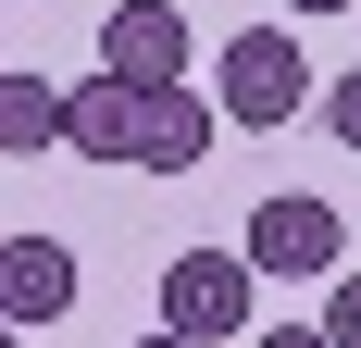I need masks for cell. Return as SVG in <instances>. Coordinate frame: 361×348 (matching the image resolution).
I'll list each match as a JSON object with an SVG mask.
<instances>
[{"instance_id": "1", "label": "cell", "mask_w": 361, "mask_h": 348, "mask_svg": "<svg viewBox=\"0 0 361 348\" xmlns=\"http://www.w3.org/2000/svg\"><path fill=\"white\" fill-rule=\"evenodd\" d=\"M212 100H224V125H250V137H274L287 112H312L299 37H287V25H237V37L212 50Z\"/></svg>"}, {"instance_id": "2", "label": "cell", "mask_w": 361, "mask_h": 348, "mask_svg": "<svg viewBox=\"0 0 361 348\" xmlns=\"http://www.w3.org/2000/svg\"><path fill=\"white\" fill-rule=\"evenodd\" d=\"M250 249H175L162 261V323H187L200 348H224V336H250Z\"/></svg>"}, {"instance_id": "3", "label": "cell", "mask_w": 361, "mask_h": 348, "mask_svg": "<svg viewBox=\"0 0 361 348\" xmlns=\"http://www.w3.org/2000/svg\"><path fill=\"white\" fill-rule=\"evenodd\" d=\"M250 261H262V274H287V286L349 274V224H336V199H312V187L262 199V211H250Z\"/></svg>"}, {"instance_id": "4", "label": "cell", "mask_w": 361, "mask_h": 348, "mask_svg": "<svg viewBox=\"0 0 361 348\" xmlns=\"http://www.w3.org/2000/svg\"><path fill=\"white\" fill-rule=\"evenodd\" d=\"M100 63L137 75V87H175V75H187V13H175V0H112V13H100Z\"/></svg>"}, {"instance_id": "5", "label": "cell", "mask_w": 361, "mask_h": 348, "mask_svg": "<svg viewBox=\"0 0 361 348\" xmlns=\"http://www.w3.org/2000/svg\"><path fill=\"white\" fill-rule=\"evenodd\" d=\"M63 311H75V249L63 237H13L0 249V323L37 336V323H63Z\"/></svg>"}, {"instance_id": "6", "label": "cell", "mask_w": 361, "mask_h": 348, "mask_svg": "<svg viewBox=\"0 0 361 348\" xmlns=\"http://www.w3.org/2000/svg\"><path fill=\"white\" fill-rule=\"evenodd\" d=\"M212 125H224V100H200V87H149V112H137V162L149 174H200V149H212Z\"/></svg>"}, {"instance_id": "7", "label": "cell", "mask_w": 361, "mask_h": 348, "mask_svg": "<svg viewBox=\"0 0 361 348\" xmlns=\"http://www.w3.org/2000/svg\"><path fill=\"white\" fill-rule=\"evenodd\" d=\"M137 112H149V87L100 63L87 87H75V137H63V149H87V162H137Z\"/></svg>"}, {"instance_id": "8", "label": "cell", "mask_w": 361, "mask_h": 348, "mask_svg": "<svg viewBox=\"0 0 361 348\" xmlns=\"http://www.w3.org/2000/svg\"><path fill=\"white\" fill-rule=\"evenodd\" d=\"M50 137H75V87H50V75H0V149H13V162H37V149Z\"/></svg>"}, {"instance_id": "9", "label": "cell", "mask_w": 361, "mask_h": 348, "mask_svg": "<svg viewBox=\"0 0 361 348\" xmlns=\"http://www.w3.org/2000/svg\"><path fill=\"white\" fill-rule=\"evenodd\" d=\"M324 336L361 348V274H324Z\"/></svg>"}, {"instance_id": "10", "label": "cell", "mask_w": 361, "mask_h": 348, "mask_svg": "<svg viewBox=\"0 0 361 348\" xmlns=\"http://www.w3.org/2000/svg\"><path fill=\"white\" fill-rule=\"evenodd\" d=\"M324 125H336V149H361V63L324 87Z\"/></svg>"}, {"instance_id": "11", "label": "cell", "mask_w": 361, "mask_h": 348, "mask_svg": "<svg viewBox=\"0 0 361 348\" xmlns=\"http://www.w3.org/2000/svg\"><path fill=\"white\" fill-rule=\"evenodd\" d=\"M250 348H336V336H324V323H262Z\"/></svg>"}, {"instance_id": "12", "label": "cell", "mask_w": 361, "mask_h": 348, "mask_svg": "<svg viewBox=\"0 0 361 348\" xmlns=\"http://www.w3.org/2000/svg\"><path fill=\"white\" fill-rule=\"evenodd\" d=\"M137 348H200V336H187V323H162V336H137Z\"/></svg>"}, {"instance_id": "13", "label": "cell", "mask_w": 361, "mask_h": 348, "mask_svg": "<svg viewBox=\"0 0 361 348\" xmlns=\"http://www.w3.org/2000/svg\"><path fill=\"white\" fill-rule=\"evenodd\" d=\"M287 13H349V0H287Z\"/></svg>"}]
</instances>
